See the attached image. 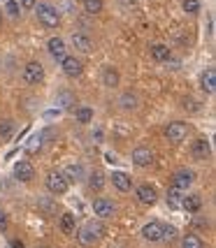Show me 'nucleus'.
<instances>
[{
    "label": "nucleus",
    "instance_id": "1",
    "mask_svg": "<svg viewBox=\"0 0 216 248\" xmlns=\"http://www.w3.org/2000/svg\"><path fill=\"white\" fill-rule=\"evenodd\" d=\"M102 237V225L100 223H86L82 230H77V239L82 246H96Z\"/></svg>",
    "mask_w": 216,
    "mask_h": 248
},
{
    "label": "nucleus",
    "instance_id": "2",
    "mask_svg": "<svg viewBox=\"0 0 216 248\" xmlns=\"http://www.w3.org/2000/svg\"><path fill=\"white\" fill-rule=\"evenodd\" d=\"M33 10L37 12V19H40V23H42L44 28H56V26L61 23V16H58L56 7L47 5V2H40V5H35Z\"/></svg>",
    "mask_w": 216,
    "mask_h": 248
},
{
    "label": "nucleus",
    "instance_id": "3",
    "mask_svg": "<svg viewBox=\"0 0 216 248\" xmlns=\"http://www.w3.org/2000/svg\"><path fill=\"white\" fill-rule=\"evenodd\" d=\"M47 190L49 193H54V195H65L67 193V188H70V181L65 179V174L63 172H51V174H47Z\"/></svg>",
    "mask_w": 216,
    "mask_h": 248
},
{
    "label": "nucleus",
    "instance_id": "4",
    "mask_svg": "<svg viewBox=\"0 0 216 248\" xmlns=\"http://www.w3.org/2000/svg\"><path fill=\"white\" fill-rule=\"evenodd\" d=\"M23 81H26V84H31V86H35V84H42V81H44V67H42V63H37V61L26 63V67H23Z\"/></svg>",
    "mask_w": 216,
    "mask_h": 248
},
{
    "label": "nucleus",
    "instance_id": "5",
    "mask_svg": "<svg viewBox=\"0 0 216 248\" xmlns=\"http://www.w3.org/2000/svg\"><path fill=\"white\" fill-rule=\"evenodd\" d=\"M186 135H188V125L182 123V121H172L165 128V137H167V141H172V144H182L186 140Z\"/></svg>",
    "mask_w": 216,
    "mask_h": 248
},
{
    "label": "nucleus",
    "instance_id": "6",
    "mask_svg": "<svg viewBox=\"0 0 216 248\" xmlns=\"http://www.w3.org/2000/svg\"><path fill=\"white\" fill-rule=\"evenodd\" d=\"M135 197H137V202L144 206H153L158 202V193H156V188L151 184H142L137 190H135Z\"/></svg>",
    "mask_w": 216,
    "mask_h": 248
},
{
    "label": "nucleus",
    "instance_id": "7",
    "mask_svg": "<svg viewBox=\"0 0 216 248\" xmlns=\"http://www.w3.org/2000/svg\"><path fill=\"white\" fill-rule=\"evenodd\" d=\"M61 67H63L65 77H70V79H77V77H82V72H84L82 61L75 58V56H65V58H61Z\"/></svg>",
    "mask_w": 216,
    "mask_h": 248
},
{
    "label": "nucleus",
    "instance_id": "8",
    "mask_svg": "<svg viewBox=\"0 0 216 248\" xmlns=\"http://www.w3.org/2000/svg\"><path fill=\"white\" fill-rule=\"evenodd\" d=\"M93 214H96L98 218H112L114 214H116V204L112 202V200H105V197H100V200H96L93 202Z\"/></svg>",
    "mask_w": 216,
    "mask_h": 248
},
{
    "label": "nucleus",
    "instance_id": "9",
    "mask_svg": "<svg viewBox=\"0 0 216 248\" xmlns=\"http://www.w3.org/2000/svg\"><path fill=\"white\" fill-rule=\"evenodd\" d=\"M33 176H35V167H33L28 160H19L14 165V179H17V181L28 184V181H33Z\"/></svg>",
    "mask_w": 216,
    "mask_h": 248
},
{
    "label": "nucleus",
    "instance_id": "10",
    "mask_svg": "<svg viewBox=\"0 0 216 248\" xmlns=\"http://www.w3.org/2000/svg\"><path fill=\"white\" fill-rule=\"evenodd\" d=\"M133 162L137 165V167H151L153 165V151L149 146H137L135 151H133Z\"/></svg>",
    "mask_w": 216,
    "mask_h": 248
},
{
    "label": "nucleus",
    "instance_id": "11",
    "mask_svg": "<svg viewBox=\"0 0 216 248\" xmlns=\"http://www.w3.org/2000/svg\"><path fill=\"white\" fill-rule=\"evenodd\" d=\"M70 42H72V46H75L77 51H82V54H88V51H93V40L88 37L86 32H72Z\"/></svg>",
    "mask_w": 216,
    "mask_h": 248
},
{
    "label": "nucleus",
    "instance_id": "12",
    "mask_svg": "<svg viewBox=\"0 0 216 248\" xmlns=\"http://www.w3.org/2000/svg\"><path fill=\"white\" fill-rule=\"evenodd\" d=\"M161 232H163V223H158V220H149L147 225L142 227V237L147 241H151V244L161 241Z\"/></svg>",
    "mask_w": 216,
    "mask_h": 248
},
{
    "label": "nucleus",
    "instance_id": "13",
    "mask_svg": "<svg viewBox=\"0 0 216 248\" xmlns=\"http://www.w3.org/2000/svg\"><path fill=\"white\" fill-rule=\"evenodd\" d=\"M193 172L191 170H177L174 172V176H172V186L174 188H182V190H186L188 186L193 184Z\"/></svg>",
    "mask_w": 216,
    "mask_h": 248
},
{
    "label": "nucleus",
    "instance_id": "14",
    "mask_svg": "<svg viewBox=\"0 0 216 248\" xmlns=\"http://www.w3.org/2000/svg\"><path fill=\"white\" fill-rule=\"evenodd\" d=\"M191 153H193V158H198V160H207L212 155V146H209V141L205 137H200V140H195Z\"/></svg>",
    "mask_w": 216,
    "mask_h": 248
},
{
    "label": "nucleus",
    "instance_id": "15",
    "mask_svg": "<svg viewBox=\"0 0 216 248\" xmlns=\"http://www.w3.org/2000/svg\"><path fill=\"white\" fill-rule=\"evenodd\" d=\"M112 184H114V188H116L119 193H130V188H133L130 174H126V172H114L112 174Z\"/></svg>",
    "mask_w": 216,
    "mask_h": 248
},
{
    "label": "nucleus",
    "instance_id": "16",
    "mask_svg": "<svg viewBox=\"0 0 216 248\" xmlns=\"http://www.w3.org/2000/svg\"><path fill=\"white\" fill-rule=\"evenodd\" d=\"M200 86H202V91H205L207 95H212V93L216 91V70L214 67H207L205 72H202Z\"/></svg>",
    "mask_w": 216,
    "mask_h": 248
},
{
    "label": "nucleus",
    "instance_id": "17",
    "mask_svg": "<svg viewBox=\"0 0 216 248\" xmlns=\"http://www.w3.org/2000/svg\"><path fill=\"white\" fill-rule=\"evenodd\" d=\"M182 209H186L188 214H198V211L202 209V197H200L198 193L184 195V200H182Z\"/></svg>",
    "mask_w": 216,
    "mask_h": 248
},
{
    "label": "nucleus",
    "instance_id": "18",
    "mask_svg": "<svg viewBox=\"0 0 216 248\" xmlns=\"http://www.w3.org/2000/svg\"><path fill=\"white\" fill-rule=\"evenodd\" d=\"M47 49H49L51 58H56V61L65 58V42L61 40V37H51V40L47 42Z\"/></svg>",
    "mask_w": 216,
    "mask_h": 248
},
{
    "label": "nucleus",
    "instance_id": "19",
    "mask_svg": "<svg viewBox=\"0 0 216 248\" xmlns=\"http://www.w3.org/2000/svg\"><path fill=\"white\" fill-rule=\"evenodd\" d=\"M184 190H182V188H170V190H167V206H170V209H172V211H177V209H182V200H184Z\"/></svg>",
    "mask_w": 216,
    "mask_h": 248
},
{
    "label": "nucleus",
    "instance_id": "20",
    "mask_svg": "<svg viewBox=\"0 0 216 248\" xmlns=\"http://www.w3.org/2000/svg\"><path fill=\"white\" fill-rule=\"evenodd\" d=\"M170 49H167V44H153L151 46V58L156 63H167L170 61Z\"/></svg>",
    "mask_w": 216,
    "mask_h": 248
},
{
    "label": "nucleus",
    "instance_id": "21",
    "mask_svg": "<svg viewBox=\"0 0 216 248\" xmlns=\"http://www.w3.org/2000/svg\"><path fill=\"white\" fill-rule=\"evenodd\" d=\"M119 81H121V77L116 70H112V67H107L105 72H102V84L107 88H116L119 86Z\"/></svg>",
    "mask_w": 216,
    "mask_h": 248
},
{
    "label": "nucleus",
    "instance_id": "22",
    "mask_svg": "<svg viewBox=\"0 0 216 248\" xmlns=\"http://www.w3.org/2000/svg\"><path fill=\"white\" fill-rule=\"evenodd\" d=\"M137 105H140V102H137V95H135V93H123V95L119 97V107L121 109H126V111H130V109H137Z\"/></svg>",
    "mask_w": 216,
    "mask_h": 248
},
{
    "label": "nucleus",
    "instance_id": "23",
    "mask_svg": "<svg viewBox=\"0 0 216 248\" xmlns=\"http://www.w3.org/2000/svg\"><path fill=\"white\" fill-rule=\"evenodd\" d=\"M82 7L86 14H100L102 7H105V2L102 0H82Z\"/></svg>",
    "mask_w": 216,
    "mask_h": 248
},
{
    "label": "nucleus",
    "instance_id": "24",
    "mask_svg": "<svg viewBox=\"0 0 216 248\" xmlns=\"http://www.w3.org/2000/svg\"><path fill=\"white\" fill-rule=\"evenodd\" d=\"M14 135V123L10 119L0 121V141H10Z\"/></svg>",
    "mask_w": 216,
    "mask_h": 248
},
{
    "label": "nucleus",
    "instance_id": "25",
    "mask_svg": "<svg viewBox=\"0 0 216 248\" xmlns=\"http://www.w3.org/2000/svg\"><path fill=\"white\" fill-rule=\"evenodd\" d=\"M61 230H63L65 234H75V230H77L75 227V216H72L70 211L61 216Z\"/></svg>",
    "mask_w": 216,
    "mask_h": 248
},
{
    "label": "nucleus",
    "instance_id": "26",
    "mask_svg": "<svg viewBox=\"0 0 216 248\" xmlns=\"http://www.w3.org/2000/svg\"><path fill=\"white\" fill-rule=\"evenodd\" d=\"M182 248H205V241L191 232V234H186V237L182 239Z\"/></svg>",
    "mask_w": 216,
    "mask_h": 248
},
{
    "label": "nucleus",
    "instance_id": "27",
    "mask_svg": "<svg viewBox=\"0 0 216 248\" xmlns=\"http://www.w3.org/2000/svg\"><path fill=\"white\" fill-rule=\"evenodd\" d=\"M56 100H58V105H61V109H70L72 105H75V100H77V97H75V93H70V91H61Z\"/></svg>",
    "mask_w": 216,
    "mask_h": 248
},
{
    "label": "nucleus",
    "instance_id": "28",
    "mask_svg": "<svg viewBox=\"0 0 216 248\" xmlns=\"http://www.w3.org/2000/svg\"><path fill=\"white\" fill-rule=\"evenodd\" d=\"M88 186H91L93 190H102V188H105V174L93 172L88 176Z\"/></svg>",
    "mask_w": 216,
    "mask_h": 248
},
{
    "label": "nucleus",
    "instance_id": "29",
    "mask_svg": "<svg viewBox=\"0 0 216 248\" xmlns=\"http://www.w3.org/2000/svg\"><path fill=\"white\" fill-rule=\"evenodd\" d=\"M63 174L67 181H79V179H82V165H70Z\"/></svg>",
    "mask_w": 216,
    "mask_h": 248
},
{
    "label": "nucleus",
    "instance_id": "30",
    "mask_svg": "<svg viewBox=\"0 0 216 248\" xmlns=\"http://www.w3.org/2000/svg\"><path fill=\"white\" fill-rule=\"evenodd\" d=\"M75 119L79 121V123H88V121L93 119V109L91 107H79L75 114Z\"/></svg>",
    "mask_w": 216,
    "mask_h": 248
},
{
    "label": "nucleus",
    "instance_id": "31",
    "mask_svg": "<svg viewBox=\"0 0 216 248\" xmlns=\"http://www.w3.org/2000/svg\"><path fill=\"white\" fill-rule=\"evenodd\" d=\"M40 146H42V137H40V135H33L31 141H28V146H26V151L35 153V151H40Z\"/></svg>",
    "mask_w": 216,
    "mask_h": 248
},
{
    "label": "nucleus",
    "instance_id": "32",
    "mask_svg": "<svg viewBox=\"0 0 216 248\" xmlns=\"http://www.w3.org/2000/svg\"><path fill=\"white\" fill-rule=\"evenodd\" d=\"M184 12H188V14H198L200 12V0H184Z\"/></svg>",
    "mask_w": 216,
    "mask_h": 248
},
{
    "label": "nucleus",
    "instance_id": "33",
    "mask_svg": "<svg viewBox=\"0 0 216 248\" xmlns=\"http://www.w3.org/2000/svg\"><path fill=\"white\" fill-rule=\"evenodd\" d=\"M177 237V230L172 225H163V232H161V241H172Z\"/></svg>",
    "mask_w": 216,
    "mask_h": 248
},
{
    "label": "nucleus",
    "instance_id": "34",
    "mask_svg": "<svg viewBox=\"0 0 216 248\" xmlns=\"http://www.w3.org/2000/svg\"><path fill=\"white\" fill-rule=\"evenodd\" d=\"M5 10H7V14H10V16H19V12H21V7H19V2H17V0H7Z\"/></svg>",
    "mask_w": 216,
    "mask_h": 248
},
{
    "label": "nucleus",
    "instance_id": "35",
    "mask_svg": "<svg viewBox=\"0 0 216 248\" xmlns=\"http://www.w3.org/2000/svg\"><path fill=\"white\" fill-rule=\"evenodd\" d=\"M35 5H37V0H21V7H23V10H33Z\"/></svg>",
    "mask_w": 216,
    "mask_h": 248
},
{
    "label": "nucleus",
    "instance_id": "36",
    "mask_svg": "<svg viewBox=\"0 0 216 248\" xmlns=\"http://www.w3.org/2000/svg\"><path fill=\"white\" fill-rule=\"evenodd\" d=\"M0 230H7V216H5L2 209H0Z\"/></svg>",
    "mask_w": 216,
    "mask_h": 248
},
{
    "label": "nucleus",
    "instance_id": "37",
    "mask_svg": "<svg viewBox=\"0 0 216 248\" xmlns=\"http://www.w3.org/2000/svg\"><path fill=\"white\" fill-rule=\"evenodd\" d=\"M10 246H12V248H26V246H23V241H21V239H12V241H10Z\"/></svg>",
    "mask_w": 216,
    "mask_h": 248
},
{
    "label": "nucleus",
    "instance_id": "38",
    "mask_svg": "<svg viewBox=\"0 0 216 248\" xmlns=\"http://www.w3.org/2000/svg\"><path fill=\"white\" fill-rule=\"evenodd\" d=\"M105 160H107L109 165H114V162H119V160H116V155H114V153H105Z\"/></svg>",
    "mask_w": 216,
    "mask_h": 248
},
{
    "label": "nucleus",
    "instance_id": "39",
    "mask_svg": "<svg viewBox=\"0 0 216 248\" xmlns=\"http://www.w3.org/2000/svg\"><path fill=\"white\" fill-rule=\"evenodd\" d=\"M58 111H61V109H56V111H47L44 116H47V119H54V116H58Z\"/></svg>",
    "mask_w": 216,
    "mask_h": 248
},
{
    "label": "nucleus",
    "instance_id": "40",
    "mask_svg": "<svg viewBox=\"0 0 216 248\" xmlns=\"http://www.w3.org/2000/svg\"><path fill=\"white\" fill-rule=\"evenodd\" d=\"M0 26H2V14H0Z\"/></svg>",
    "mask_w": 216,
    "mask_h": 248
},
{
    "label": "nucleus",
    "instance_id": "41",
    "mask_svg": "<svg viewBox=\"0 0 216 248\" xmlns=\"http://www.w3.org/2000/svg\"><path fill=\"white\" fill-rule=\"evenodd\" d=\"M44 248H47V246H44Z\"/></svg>",
    "mask_w": 216,
    "mask_h": 248
}]
</instances>
